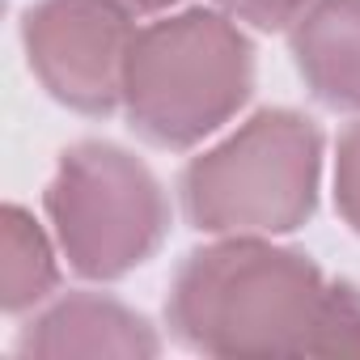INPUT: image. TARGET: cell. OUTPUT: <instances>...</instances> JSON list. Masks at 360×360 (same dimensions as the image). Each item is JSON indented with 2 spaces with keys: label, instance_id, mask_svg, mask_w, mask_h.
Here are the masks:
<instances>
[{
  "label": "cell",
  "instance_id": "cell-5",
  "mask_svg": "<svg viewBox=\"0 0 360 360\" xmlns=\"http://www.w3.org/2000/svg\"><path fill=\"white\" fill-rule=\"evenodd\" d=\"M30 68L64 106L81 115H110L123 98V68L131 47L127 13L110 0H43L22 22Z\"/></svg>",
  "mask_w": 360,
  "mask_h": 360
},
{
  "label": "cell",
  "instance_id": "cell-10",
  "mask_svg": "<svg viewBox=\"0 0 360 360\" xmlns=\"http://www.w3.org/2000/svg\"><path fill=\"white\" fill-rule=\"evenodd\" d=\"M335 204L343 221L360 233V123H352L339 140V161H335Z\"/></svg>",
  "mask_w": 360,
  "mask_h": 360
},
{
  "label": "cell",
  "instance_id": "cell-1",
  "mask_svg": "<svg viewBox=\"0 0 360 360\" xmlns=\"http://www.w3.org/2000/svg\"><path fill=\"white\" fill-rule=\"evenodd\" d=\"M326 292L309 259L238 238L187 255L165 318L191 352L309 356Z\"/></svg>",
  "mask_w": 360,
  "mask_h": 360
},
{
  "label": "cell",
  "instance_id": "cell-3",
  "mask_svg": "<svg viewBox=\"0 0 360 360\" xmlns=\"http://www.w3.org/2000/svg\"><path fill=\"white\" fill-rule=\"evenodd\" d=\"M322 136L314 119L263 110L183 174V208L204 233H288L318 200Z\"/></svg>",
  "mask_w": 360,
  "mask_h": 360
},
{
  "label": "cell",
  "instance_id": "cell-4",
  "mask_svg": "<svg viewBox=\"0 0 360 360\" xmlns=\"http://www.w3.org/2000/svg\"><path fill=\"white\" fill-rule=\"evenodd\" d=\"M47 212L68 263L81 276L115 280L144 263L169 225L157 178L123 148L85 140L64 153Z\"/></svg>",
  "mask_w": 360,
  "mask_h": 360
},
{
  "label": "cell",
  "instance_id": "cell-8",
  "mask_svg": "<svg viewBox=\"0 0 360 360\" xmlns=\"http://www.w3.org/2000/svg\"><path fill=\"white\" fill-rule=\"evenodd\" d=\"M0 305L9 314L43 301L56 288V259L51 246L43 238V229L22 212V208H5L0 217Z\"/></svg>",
  "mask_w": 360,
  "mask_h": 360
},
{
  "label": "cell",
  "instance_id": "cell-11",
  "mask_svg": "<svg viewBox=\"0 0 360 360\" xmlns=\"http://www.w3.org/2000/svg\"><path fill=\"white\" fill-rule=\"evenodd\" d=\"M217 5L229 9L233 18L259 26V30H284L314 5V0H217Z\"/></svg>",
  "mask_w": 360,
  "mask_h": 360
},
{
  "label": "cell",
  "instance_id": "cell-7",
  "mask_svg": "<svg viewBox=\"0 0 360 360\" xmlns=\"http://www.w3.org/2000/svg\"><path fill=\"white\" fill-rule=\"evenodd\" d=\"M292 56L318 102L360 110V0H318L292 22Z\"/></svg>",
  "mask_w": 360,
  "mask_h": 360
},
{
  "label": "cell",
  "instance_id": "cell-9",
  "mask_svg": "<svg viewBox=\"0 0 360 360\" xmlns=\"http://www.w3.org/2000/svg\"><path fill=\"white\" fill-rule=\"evenodd\" d=\"M309 356H360V292L352 284H330Z\"/></svg>",
  "mask_w": 360,
  "mask_h": 360
},
{
  "label": "cell",
  "instance_id": "cell-6",
  "mask_svg": "<svg viewBox=\"0 0 360 360\" xmlns=\"http://www.w3.org/2000/svg\"><path fill=\"white\" fill-rule=\"evenodd\" d=\"M22 356H157V335L119 301L77 292L43 314L18 343Z\"/></svg>",
  "mask_w": 360,
  "mask_h": 360
},
{
  "label": "cell",
  "instance_id": "cell-2",
  "mask_svg": "<svg viewBox=\"0 0 360 360\" xmlns=\"http://www.w3.org/2000/svg\"><path fill=\"white\" fill-rule=\"evenodd\" d=\"M250 81V43L225 18L195 9L131 34L123 102L144 140L161 148H187L246 102Z\"/></svg>",
  "mask_w": 360,
  "mask_h": 360
},
{
  "label": "cell",
  "instance_id": "cell-12",
  "mask_svg": "<svg viewBox=\"0 0 360 360\" xmlns=\"http://www.w3.org/2000/svg\"><path fill=\"white\" fill-rule=\"evenodd\" d=\"M110 5H119L123 13H157V9L174 5V0H110Z\"/></svg>",
  "mask_w": 360,
  "mask_h": 360
}]
</instances>
